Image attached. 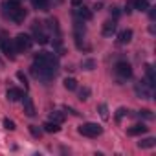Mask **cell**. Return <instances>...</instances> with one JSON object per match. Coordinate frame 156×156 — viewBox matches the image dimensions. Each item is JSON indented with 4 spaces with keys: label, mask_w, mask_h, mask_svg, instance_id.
Here are the masks:
<instances>
[{
    "label": "cell",
    "mask_w": 156,
    "mask_h": 156,
    "mask_svg": "<svg viewBox=\"0 0 156 156\" xmlns=\"http://www.w3.org/2000/svg\"><path fill=\"white\" fill-rule=\"evenodd\" d=\"M132 30L130 28H127V30H121L119 33H118V44H129L130 41H132Z\"/></svg>",
    "instance_id": "cell-15"
},
{
    "label": "cell",
    "mask_w": 156,
    "mask_h": 156,
    "mask_svg": "<svg viewBox=\"0 0 156 156\" xmlns=\"http://www.w3.org/2000/svg\"><path fill=\"white\" fill-rule=\"evenodd\" d=\"M22 96H24V94H22V90H20V88H15V87L8 88V92H6V98H8L9 101H19Z\"/></svg>",
    "instance_id": "cell-16"
},
{
    "label": "cell",
    "mask_w": 156,
    "mask_h": 156,
    "mask_svg": "<svg viewBox=\"0 0 156 156\" xmlns=\"http://www.w3.org/2000/svg\"><path fill=\"white\" fill-rule=\"evenodd\" d=\"M30 72H31V75L35 77V79H39V81H42V83H50L53 77L57 75L59 70H55V68H51V66H48V64H42V62L33 61Z\"/></svg>",
    "instance_id": "cell-1"
},
{
    "label": "cell",
    "mask_w": 156,
    "mask_h": 156,
    "mask_svg": "<svg viewBox=\"0 0 156 156\" xmlns=\"http://www.w3.org/2000/svg\"><path fill=\"white\" fill-rule=\"evenodd\" d=\"M28 129H30V134H31L33 138H41V136H42V132H44V130H42V129H39L37 125H30Z\"/></svg>",
    "instance_id": "cell-23"
},
{
    "label": "cell",
    "mask_w": 156,
    "mask_h": 156,
    "mask_svg": "<svg viewBox=\"0 0 156 156\" xmlns=\"http://www.w3.org/2000/svg\"><path fill=\"white\" fill-rule=\"evenodd\" d=\"M31 31H33V41L35 42H39V44H48L50 42V37H48V33L44 31V28L39 20H35L31 24Z\"/></svg>",
    "instance_id": "cell-8"
},
{
    "label": "cell",
    "mask_w": 156,
    "mask_h": 156,
    "mask_svg": "<svg viewBox=\"0 0 156 156\" xmlns=\"http://www.w3.org/2000/svg\"><path fill=\"white\" fill-rule=\"evenodd\" d=\"M4 129H8V130H15L17 127H15V121L13 119H9V118H4Z\"/></svg>",
    "instance_id": "cell-29"
},
{
    "label": "cell",
    "mask_w": 156,
    "mask_h": 156,
    "mask_svg": "<svg viewBox=\"0 0 156 156\" xmlns=\"http://www.w3.org/2000/svg\"><path fill=\"white\" fill-rule=\"evenodd\" d=\"M110 15L114 17V20H116V19H119V15H121V11H119V8H112V9H110Z\"/></svg>",
    "instance_id": "cell-31"
},
{
    "label": "cell",
    "mask_w": 156,
    "mask_h": 156,
    "mask_svg": "<svg viewBox=\"0 0 156 156\" xmlns=\"http://www.w3.org/2000/svg\"><path fill=\"white\" fill-rule=\"evenodd\" d=\"M116 30H118V24H116L114 19H110V20H107V22L103 24L101 33H103V37H112V35L116 33Z\"/></svg>",
    "instance_id": "cell-12"
},
{
    "label": "cell",
    "mask_w": 156,
    "mask_h": 156,
    "mask_svg": "<svg viewBox=\"0 0 156 156\" xmlns=\"http://www.w3.org/2000/svg\"><path fill=\"white\" fill-rule=\"evenodd\" d=\"M114 73L118 75L119 81L130 79V77H132V66H130V62H127V61H118L116 66H114Z\"/></svg>",
    "instance_id": "cell-4"
},
{
    "label": "cell",
    "mask_w": 156,
    "mask_h": 156,
    "mask_svg": "<svg viewBox=\"0 0 156 156\" xmlns=\"http://www.w3.org/2000/svg\"><path fill=\"white\" fill-rule=\"evenodd\" d=\"M42 130L44 132H59L61 130V127H59V123H55V121H46L44 125H42Z\"/></svg>",
    "instance_id": "cell-19"
},
{
    "label": "cell",
    "mask_w": 156,
    "mask_h": 156,
    "mask_svg": "<svg viewBox=\"0 0 156 156\" xmlns=\"http://www.w3.org/2000/svg\"><path fill=\"white\" fill-rule=\"evenodd\" d=\"M50 119H51V121H55V123H59V125H61V123H62V121H64V114H62V112H57V110H53V112H51V114H50Z\"/></svg>",
    "instance_id": "cell-22"
},
{
    "label": "cell",
    "mask_w": 156,
    "mask_h": 156,
    "mask_svg": "<svg viewBox=\"0 0 156 156\" xmlns=\"http://www.w3.org/2000/svg\"><path fill=\"white\" fill-rule=\"evenodd\" d=\"M73 15H75V19H79V20H83V22H87V20H90L92 19V11L87 8V6H77L75 9H73Z\"/></svg>",
    "instance_id": "cell-10"
},
{
    "label": "cell",
    "mask_w": 156,
    "mask_h": 156,
    "mask_svg": "<svg viewBox=\"0 0 156 156\" xmlns=\"http://www.w3.org/2000/svg\"><path fill=\"white\" fill-rule=\"evenodd\" d=\"M154 145H156V138H152V136L143 138L141 141H138V147H140V149H152Z\"/></svg>",
    "instance_id": "cell-17"
},
{
    "label": "cell",
    "mask_w": 156,
    "mask_h": 156,
    "mask_svg": "<svg viewBox=\"0 0 156 156\" xmlns=\"http://www.w3.org/2000/svg\"><path fill=\"white\" fill-rule=\"evenodd\" d=\"M20 99H22V107H24V114H26L28 118H33V116H35V105H33V101H31V98H30V96H22Z\"/></svg>",
    "instance_id": "cell-11"
},
{
    "label": "cell",
    "mask_w": 156,
    "mask_h": 156,
    "mask_svg": "<svg viewBox=\"0 0 156 156\" xmlns=\"http://www.w3.org/2000/svg\"><path fill=\"white\" fill-rule=\"evenodd\" d=\"M62 85H64V88H66V90H70V92L77 90V81L73 79V77H66V79L62 81Z\"/></svg>",
    "instance_id": "cell-20"
},
{
    "label": "cell",
    "mask_w": 156,
    "mask_h": 156,
    "mask_svg": "<svg viewBox=\"0 0 156 156\" xmlns=\"http://www.w3.org/2000/svg\"><path fill=\"white\" fill-rule=\"evenodd\" d=\"M127 112H129V110H127L125 107H119V108L116 110V121H121V119L127 116Z\"/></svg>",
    "instance_id": "cell-27"
},
{
    "label": "cell",
    "mask_w": 156,
    "mask_h": 156,
    "mask_svg": "<svg viewBox=\"0 0 156 156\" xmlns=\"http://www.w3.org/2000/svg\"><path fill=\"white\" fill-rule=\"evenodd\" d=\"M17 79H19V81H20V83H22V85H24V87L28 88V79H26L24 72H17Z\"/></svg>",
    "instance_id": "cell-30"
},
{
    "label": "cell",
    "mask_w": 156,
    "mask_h": 156,
    "mask_svg": "<svg viewBox=\"0 0 156 156\" xmlns=\"http://www.w3.org/2000/svg\"><path fill=\"white\" fill-rule=\"evenodd\" d=\"M2 8H4V15H6L9 20L17 22V24L24 22V20H26V17H28V11H26L20 4H9L8 0H6Z\"/></svg>",
    "instance_id": "cell-2"
},
{
    "label": "cell",
    "mask_w": 156,
    "mask_h": 156,
    "mask_svg": "<svg viewBox=\"0 0 156 156\" xmlns=\"http://www.w3.org/2000/svg\"><path fill=\"white\" fill-rule=\"evenodd\" d=\"M77 132L79 134H83V136H87V138H98V136H101L103 134V127L101 125H98V123H83L79 129H77Z\"/></svg>",
    "instance_id": "cell-3"
},
{
    "label": "cell",
    "mask_w": 156,
    "mask_h": 156,
    "mask_svg": "<svg viewBox=\"0 0 156 156\" xmlns=\"http://www.w3.org/2000/svg\"><path fill=\"white\" fill-rule=\"evenodd\" d=\"M33 61L42 62V64H48V66L59 70V57L55 53H51V51H39V53H35V59Z\"/></svg>",
    "instance_id": "cell-5"
},
{
    "label": "cell",
    "mask_w": 156,
    "mask_h": 156,
    "mask_svg": "<svg viewBox=\"0 0 156 156\" xmlns=\"http://www.w3.org/2000/svg\"><path fill=\"white\" fill-rule=\"evenodd\" d=\"M13 44H15L17 53H24V51H28V50L31 48L33 39H31L30 35H26V33H19V35L13 39Z\"/></svg>",
    "instance_id": "cell-6"
},
{
    "label": "cell",
    "mask_w": 156,
    "mask_h": 156,
    "mask_svg": "<svg viewBox=\"0 0 156 156\" xmlns=\"http://www.w3.org/2000/svg\"><path fill=\"white\" fill-rule=\"evenodd\" d=\"M0 50L4 51V55L8 57V59H15L17 57V50H15V44H13V41H9L4 33H0Z\"/></svg>",
    "instance_id": "cell-7"
},
{
    "label": "cell",
    "mask_w": 156,
    "mask_h": 156,
    "mask_svg": "<svg viewBox=\"0 0 156 156\" xmlns=\"http://www.w3.org/2000/svg\"><path fill=\"white\" fill-rule=\"evenodd\" d=\"M145 83L154 90V87H156V75H154L152 64H147V68H145Z\"/></svg>",
    "instance_id": "cell-13"
},
{
    "label": "cell",
    "mask_w": 156,
    "mask_h": 156,
    "mask_svg": "<svg viewBox=\"0 0 156 156\" xmlns=\"http://www.w3.org/2000/svg\"><path fill=\"white\" fill-rule=\"evenodd\" d=\"M98 112H99V116H101L103 119H108V107H107L105 103H101V105L98 107Z\"/></svg>",
    "instance_id": "cell-24"
},
{
    "label": "cell",
    "mask_w": 156,
    "mask_h": 156,
    "mask_svg": "<svg viewBox=\"0 0 156 156\" xmlns=\"http://www.w3.org/2000/svg\"><path fill=\"white\" fill-rule=\"evenodd\" d=\"M31 4H33V8L39 9V11H48L50 0H31Z\"/></svg>",
    "instance_id": "cell-18"
},
{
    "label": "cell",
    "mask_w": 156,
    "mask_h": 156,
    "mask_svg": "<svg viewBox=\"0 0 156 156\" xmlns=\"http://www.w3.org/2000/svg\"><path fill=\"white\" fill-rule=\"evenodd\" d=\"M134 9H138V11L149 9V0H134Z\"/></svg>",
    "instance_id": "cell-21"
},
{
    "label": "cell",
    "mask_w": 156,
    "mask_h": 156,
    "mask_svg": "<svg viewBox=\"0 0 156 156\" xmlns=\"http://www.w3.org/2000/svg\"><path fill=\"white\" fill-rule=\"evenodd\" d=\"M149 9H151V11H149V17H151V19H154V17H156V13H154V8H149Z\"/></svg>",
    "instance_id": "cell-33"
},
{
    "label": "cell",
    "mask_w": 156,
    "mask_h": 156,
    "mask_svg": "<svg viewBox=\"0 0 156 156\" xmlns=\"http://www.w3.org/2000/svg\"><path fill=\"white\" fill-rule=\"evenodd\" d=\"M81 66H83V70H88V72H90V70L96 68V61H94V59H87V61H83Z\"/></svg>",
    "instance_id": "cell-25"
},
{
    "label": "cell",
    "mask_w": 156,
    "mask_h": 156,
    "mask_svg": "<svg viewBox=\"0 0 156 156\" xmlns=\"http://www.w3.org/2000/svg\"><path fill=\"white\" fill-rule=\"evenodd\" d=\"M147 130H149L147 125H143V123H136V125H132L130 129H127V134H129V136H141V134H145Z\"/></svg>",
    "instance_id": "cell-14"
},
{
    "label": "cell",
    "mask_w": 156,
    "mask_h": 156,
    "mask_svg": "<svg viewBox=\"0 0 156 156\" xmlns=\"http://www.w3.org/2000/svg\"><path fill=\"white\" fill-rule=\"evenodd\" d=\"M88 98H90V88H88V87H83V88L79 90V99H81V101H87Z\"/></svg>",
    "instance_id": "cell-26"
},
{
    "label": "cell",
    "mask_w": 156,
    "mask_h": 156,
    "mask_svg": "<svg viewBox=\"0 0 156 156\" xmlns=\"http://www.w3.org/2000/svg\"><path fill=\"white\" fill-rule=\"evenodd\" d=\"M138 116H140V118H145V119H152V118H154V114H152L149 108H143V110H140V112H138Z\"/></svg>",
    "instance_id": "cell-28"
},
{
    "label": "cell",
    "mask_w": 156,
    "mask_h": 156,
    "mask_svg": "<svg viewBox=\"0 0 156 156\" xmlns=\"http://www.w3.org/2000/svg\"><path fill=\"white\" fill-rule=\"evenodd\" d=\"M83 4V0H72V6L73 8H77V6H81Z\"/></svg>",
    "instance_id": "cell-32"
},
{
    "label": "cell",
    "mask_w": 156,
    "mask_h": 156,
    "mask_svg": "<svg viewBox=\"0 0 156 156\" xmlns=\"http://www.w3.org/2000/svg\"><path fill=\"white\" fill-rule=\"evenodd\" d=\"M134 92H136V96L138 98H143V99H152V88L143 81H140V83H136L134 85Z\"/></svg>",
    "instance_id": "cell-9"
}]
</instances>
